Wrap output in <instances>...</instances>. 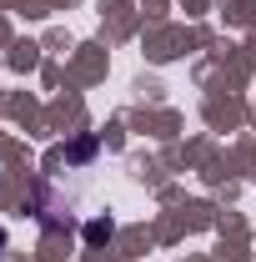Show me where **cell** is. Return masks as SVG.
Segmentation results:
<instances>
[{
    "label": "cell",
    "instance_id": "obj_1",
    "mask_svg": "<svg viewBox=\"0 0 256 262\" xmlns=\"http://www.w3.org/2000/svg\"><path fill=\"white\" fill-rule=\"evenodd\" d=\"M86 237H91V242H111V237H116V222H111V217H96V222L86 227Z\"/></svg>",
    "mask_w": 256,
    "mask_h": 262
},
{
    "label": "cell",
    "instance_id": "obj_2",
    "mask_svg": "<svg viewBox=\"0 0 256 262\" xmlns=\"http://www.w3.org/2000/svg\"><path fill=\"white\" fill-rule=\"evenodd\" d=\"M5 242H10V237H5V227H0V252H5Z\"/></svg>",
    "mask_w": 256,
    "mask_h": 262
}]
</instances>
